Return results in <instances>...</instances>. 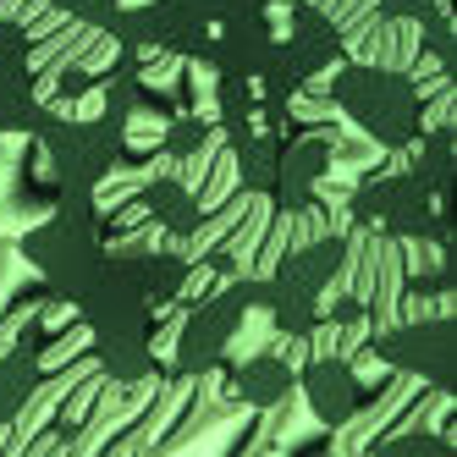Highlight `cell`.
I'll use <instances>...</instances> for the list:
<instances>
[{
  "mask_svg": "<svg viewBox=\"0 0 457 457\" xmlns=\"http://www.w3.org/2000/svg\"><path fill=\"white\" fill-rule=\"evenodd\" d=\"M22 259L34 265L55 298L78 303L88 281L105 270V220L94 193H55V215L39 220L34 232H22Z\"/></svg>",
  "mask_w": 457,
  "mask_h": 457,
  "instance_id": "cell-1",
  "label": "cell"
},
{
  "mask_svg": "<svg viewBox=\"0 0 457 457\" xmlns=\"http://www.w3.org/2000/svg\"><path fill=\"white\" fill-rule=\"evenodd\" d=\"M331 105L380 149H408L424 133L413 78L386 61H342L331 78Z\"/></svg>",
  "mask_w": 457,
  "mask_h": 457,
  "instance_id": "cell-2",
  "label": "cell"
},
{
  "mask_svg": "<svg viewBox=\"0 0 457 457\" xmlns=\"http://www.w3.org/2000/svg\"><path fill=\"white\" fill-rule=\"evenodd\" d=\"M39 133V149H45V182L55 193H94L121 160V144H127V127L111 121V116H45L34 121Z\"/></svg>",
  "mask_w": 457,
  "mask_h": 457,
  "instance_id": "cell-3",
  "label": "cell"
},
{
  "mask_svg": "<svg viewBox=\"0 0 457 457\" xmlns=\"http://www.w3.org/2000/svg\"><path fill=\"white\" fill-rule=\"evenodd\" d=\"M353 220L358 226H380L391 243H424V237H430L436 248H446V237H452L446 204L424 187V177L413 166H397V171H380V177L358 182Z\"/></svg>",
  "mask_w": 457,
  "mask_h": 457,
  "instance_id": "cell-4",
  "label": "cell"
},
{
  "mask_svg": "<svg viewBox=\"0 0 457 457\" xmlns=\"http://www.w3.org/2000/svg\"><path fill=\"white\" fill-rule=\"evenodd\" d=\"M248 309H259V281H232V287L210 292L177 331V375L220 370L232 342H237V331H243V320H248Z\"/></svg>",
  "mask_w": 457,
  "mask_h": 457,
  "instance_id": "cell-5",
  "label": "cell"
},
{
  "mask_svg": "<svg viewBox=\"0 0 457 457\" xmlns=\"http://www.w3.org/2000/svg\"><path fill=\"white\" fill-rule=\"evenodd\" d=\"M72 309L83 314V325L94 331V347H111V342H149V331H154V303L111 265V253H105V270L88 281V292H83Z\"/></svg>",
  "mask_w": 457,
  "mask_h": 457,
  "instance_id": "cell-6",
  "label": "cell"
},
{
  "mask_svg": "<svg viewBox=\"0 0 457 457\" xmlns=\"http://www.w3.org/2000/svg\"><path fill=\"white\" fill-rule=\"evenodd\" d=\"M375 358L403 375H419L430 380L436 391L452 386V370H457V331H452V314H430V320H408L397 331L375 337Z\"/></svg>",
  "mask_w": 457,
  "mask_h": 457,
  "instance_id": "cell-7",
  "label": "cell"
},
{
  "mask_svg": "<svg viewBox=\"0 0 457 457\" xmlns=\"http://www.w3.org/2000/svg\"><path fill=\"white\" fill-rule=\"evenodd\" d=\"M298 386H303V403H309V413L325 424V430H342L347 419H358L364 413V380L353 375V364L347 358H331V353H320V358H309V364L298 370Z\"/></svg>",
  "mask_w": 457,
  "mask_h": 457,
  "instance_id": "cell-8",
  "label": "cell"
},
{
  "mask_svg": "<svg viewBox=\"0 0 457 457\" xmlns=\"http://www.w3.org/2000/svg\"><path fill=\"white\" fill-rule=\"evenodd\" d=\"M331 171V138L325 133H303V138H281L276 154V182H270V199L281 215H298L314 204L320 177Z\"/></svg>",
  "mask_w": 457,
  "mask_h": 457,
  "instance_id": "cell-9",
  "label": "cell"
},
{
  "mask_svg": "<svg viewBox=\"0 0 457 457\" xmlns=\"http://www.w3.org/2000/svg\"><path fill=\"white\" fill-rule=\"evenodd\" d=\"M281 55L298 67V78H320L325 67H342V28L325 17V6H309V0H298V6H287V39H276Z\"/></svg>",
  "mask_w": 457,
  "mask_h": 457,
  "instance_id": "cell-10",
  "label": "cell"
},
{
  "mask_svg": "<svg viewBox=\"0 0 457 457\" xmlns=\"http://www.w3.org/2000/svg\"><path fill=\"white\" fill-rule=\"evenodd\" d=\"M39 121L34 67H28V34L22 22H0V133H22Z\"/></svg>",
  "mask_w": 457,
  "mask_h": 457,
  "instance_id": "cell-11",
  "label": "cell"
},
{
  "mask_svg": "<svg viewBox=\"0 0 457 457\" xmlns=\"http://www.w3.org/2000/svg\"><path fill=\"white\" fill-rule=\"evenodd\" d=\"M111 253V265L133 281L149 303H171V298H182L187 292V276H193V265L182 253H171V248H149V243H121V248H105Z\"/></svg>",
  "mask_w": 457,
  "mask_h": 457,
  "instance_id": "cell-12",
  "label": "cell"
},
{
  "mask_svg": "<svg viewBox=\"0 0 457 457\" xmlns=\"http://www.w3.org/2000/svg\"><path fill=\"white\" fill-rule=\"evenodd\" d=\"M342 265H347V237L342 232H325V237H309L298 248H287L270 276L287 281V287H298V292H309V298H320V292L342 276Z\"/></svg>",
  "mask_w": 457,
  "mask_h": 457,
  "instance_id": "cell-13",
  "label": "cell"
},
{
  "mask_svg": "<svg viewBox=\"0 0 457 457\" xmlns=\"http://www.w3.org/2000/svg\"><path fill=\"white\" fill-rule=\"evenodd\" d=\"M292 386H298V370L281 353H248L232 370V397L248 408H276L281 397H292Z\"/></svg>",
  "mask_w": 457,
  "mask_h": 457,
  "instance_id": "cell-14",
  "label": "cell"
},
{
  "mask_svg": "<svg viewBox=\"0 0 457 457\" xmlns=\"http://www.w3.org/2000/svg\"><path fill=\"white\" fill-rule=\"evenodd\" d=\"M144 215L154 220V226H166V232L171 237H193V232H199V193H193L182 177H154L149 187H144Z\"/></svg>",
  "mask_w": 457,
  "mask_h": 457,
  "instance_id": "cell-15",
  "label": "cell"
},
{
  "mask_svg": "<svg viewBox=\"0 0 457 457\" xmlns=\"http://www.w3.org/2000/svg\"><path fill=\"white\" fill-rule=\"evenodd\" d=\"M226 138H232V160H237V177H243V187H248V193H270V182H276V154H281V138H276V133H265L259 121L237 127V133H226Z\"/></svg>",
  "mask_w": 457,
  "mask_h": 457,
  "instance_id": "cell-16",
  "label": "cell"
},
{
  "mask_svg": "<svg viewBox=\"0 0 457 457\" xmlns=\"http://www.w3.org/2000/svg\"><path fill=\"white\" fill-rule=\"evenodd\" d=\"M45 370H39V353H28V347H12V353H0V424H12L28 397L39 391Z\"/></svg>",
  "mask_w": 457,
  "mask_h": 457,
  "instance_id": "cell-17",
  "label": "cell"
},
{
  "mask_svg": "<svg viewBox=\"0 0 457 457\" xmlns=\"http://www.w3.org/2000/svg\"><path fill=\"white\" fill-rule=\"evenodd\" d=\"M375 452H380V457H397V452H436V457H446L452 441H446V430H403V436L375 441Z\"/></svg>",
  "mask_w": 457,
  "mask_h": 457,
  "instance_id": "cell-18",
  "label": "cell"
},
{
  "mask_svg": "<svg viewBox=\"0 0 457 457\" xmlns=\"http://www.w3.org/2000/svg\"><path fill=\"white\" fill-rule=\"evenodd\" d=\"M50 6L61 17H72V22H88V28H111V17L121 12V0H50Z\"/></svg>",
  "mask_w": 457,
  "mask_h": 457,
  "instance_id": "cell-19",
  "label": "cell"
},
{
  "mask_svg": "<svg viewBox=\"0 0 457 457\" xmlns=\"http://www.w3.org/2000/svg\"><path fill=\"white\" fill-rule=\"evenodd\" d=\"M204 133H210V121L204 116H177L171 127H166V154H177V160H187L193 149L204 144Z\"/></svg>",
  "mask_w": 457,
  "mask_h": 457,
  "instance_id": "cell-20",
  "label": "cell"
}]
</instances>
